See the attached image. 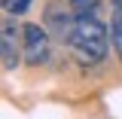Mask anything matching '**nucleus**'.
Instances as JSON below:
<instances>
[{
	"label": "nucleus",
	"instance_id": "f257e3e1",
	"mask_svg": "<svg viewBox=\"0 0 122 119\" xmlns=\"http://www.w3.org/2000/svg\"><path fill=\"white\" fill-rule=\"evenodd\" d=\"M110 31H107L104 18L98 12H89V15H76V25H73V52L79 55V61L86 64H101L110 49Z\"/></svg>",
	"mask_w": 122,
	"mask_h": 119
},
{
	"label": "nucleus",
	"instance_id": "f03ea898",
	"mask_svg": "<svg viewBox=\"0 0 122 119\" xmlns=\"http://www.w3.org/2000/svg\"><path fill=\"white\" fill-rule=\"evenodd\" d=\"M43 15H46V18H43V28L49 31L52 40H58V43H70V40H73L76 12H73V9H67V3H61V0H49Z\"/></svg>",
	"mask_w": 122,
	"mask_h": 119
},
{
	"label": "nucleus",
	"instance_id": "7ed1b4c3",
	"mask_svg": "<svg viewBox=\"0 0 122 119\" xmlns=\"http://www.w3.org/2000/svg\"><path fill=\"white\" fill-rule=\"evenodd\" d=\"M21 43H25V58L28 64H46L49 61V43H52V37H49V31L40 28V25H25L21 28Z\"/></svg>",
	"mask_w": 122,
	"mask_h": 119
},
{
	"label": "nucleus",
	"instance_id": "20e7f679",
	"mask_svg": "<svg viewBox=\"0 0 122 119\" xmlns=\"http://www.w3.org/2000/svg\"><path fill=\"white\" fill-rule=\"evenodd\" d=\"M15 31L9 28V21L3 25V40H0V58H3V67L6 70H12L15 64H18V49H15Z\"/></svg>",
	"mask_w": 122,
	"mask_h": 119
},
{
	"label": "nucleus",
	"instance_id": "39448f33",
	"mask_svg": "<svg viewBox=\"0 0 122 119\" xmlns=\"http://www.w3.org/2000/svg\"><path fill=\"white\" fill-rule=\"evenodd\" d=\"M110 15H113V25H110V37H113V49L122 61V0H110Z\"/></svg>",
	"mask_w": 122,
	"mask_h": 119
},
{
	"label": "nucleus",
	"instance_id": "423d86ee",
	"mask_svg": "<svg viewBox=\"0 0 122 119\" xmlns=\"http://www.w3.org/2000/svg\"><path fill=\"white\" fill-rule=\"evenodd\" d=\"M70 9L76 15H89V12H98L101 9V0H70Z\"/></svg>",
	"mask_w": 122,
	"mask_h": 119
},
{
	"label": "nucleus",
	"instance_id": "0eeeda50",
	"mask_svg": "<svg viewBox=\"0 0 122 119\" xmlns=\"http://www.w3.org/2000/svg\"><path fill=\"white\" fill-rule=\"evenodd\" d=\"M28 6H30V0H3V9L9 15H21Z\"/></svg>",
	"mask_w": 122,
	"mask_h": 119
}]
</instances>
